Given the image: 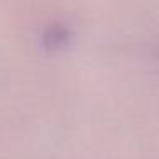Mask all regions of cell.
I'll return each mask as SVG.
<instances>
[{
  "label": "cell",
  "mask_w": 159,
  "mask_h": 159,
  "mask_svg": "<svg viewBox=\"0 0 159 159\" xmlns=\"http://www.w3.org/2000/svg\"><path fill=\"white\" fill-rule=\"evenodd\" d=\"M70 41V31L63 24H53L43 33V46L46 50H60Z\"/></svg>",
  "instance_id": "cell-1"
}]
</instances>
